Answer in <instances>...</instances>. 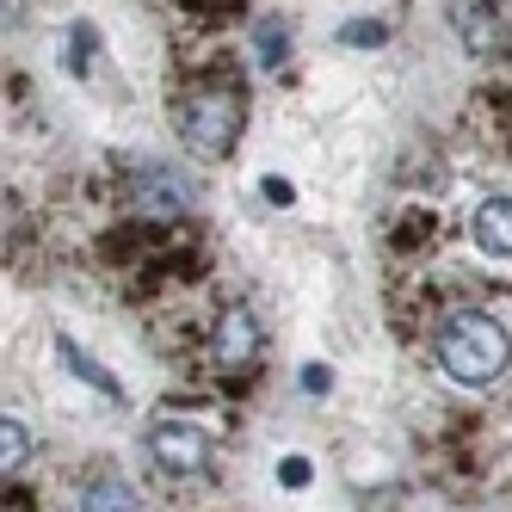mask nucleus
Listing matches in <instances>:
<instances>
[{"label": "nucleus", "mask_w": 512, "mask_h": 512, "mask_svg": "<svg viewBox=\"0 0 512 512\" xmlns=\"http://www.w3.org/2000/svg\"><path fill=\"white\" fill-rule=\"evenodd\" d=\"M438 371L463 389H488L494 377H506L512 364V334L494 321V315H451L438 327Z\"/></svg>", "instance_id": "f257e3e1"}, {"label": "nucleus", "mask_w": 512, "mask_h": 512, "mask_svg": "<svg viewBox=\"0 0 512 512\" xmlns=\"http://www.w3.org/2000/svg\"><path fill=\"white\" fill-rule=\"evenodd\" d=\"M241 124H247V105H241V93H229V87H204V93L186 99V112H179V136H186V149L204 155V161L235 155Z\"/></svg>", "instance_id": "f03ea898"}, {"label": "nucleus", "mask_w": 512, "mask_h": 512, "mask_svg": "<svg viewBox=\"0 0 512 512\" xmlns=\"http://www.w3.org/2000/svg\"><path fill=\"white\" fill-rule=\"evenodd\" d=\"M210 432L204 426H186V420H155L149 426V457L167 469V475H204L210 469Z\"/></svg>", "instance_id": "7ed1b4c3"}, {"label": "nucleus", "mask_w": 512, "mask_h": 512, "mask_svg": "<svg viewBox=\"0 0 512 512\" xmlns=\"http://www.w3.org/2000/svg\"><path fill=\"white\" fill-rule=\"evenodd\" d=\"M260 315H253L247 303H229L223 315H216V327H210V358L223 364V371H247L253 358H260Z\"/></svg>", "instance_id": "20e7f679"}, {"label": "nucleus", "mask_w": 512, "mask_h": 512, "mask_svg": "<svg viewBox=\"0 0 512 512\" xmlns=\"http://www.w3.org/2000/svg\"><path fill=\"white\" fill-rule=\"evenodd\" d=\"M457 38L469 44V56H506V44H512V31H506V19L488 7V0H475V7H463L457 13Z\"/></svg>", "instance_id": "39448f33"}, {"label": "nucleus", "mask_w": 512, "mask_h": 512, "mask_svg": "<svg viewBox=\"0 0 512 512\" xmlns=\"http://www.w3.org/2000/svg\"><path fill=\"white\" fill-rule=\"evenodd\" d=\"M130 204H136L142 216H179V210H186V186H179L173 173H161V167H136Z\"/></svg>", "instance_id": "423d86ee"}, {"label": "nucleus", "mask_w": 512, "mask_h": 512, "mask_svg": "<svg viewBox=\"0 0 512 512\" xmlns=\"http://www.w3.org/2000/svg\"><path fill=\"white\" fill-rule=\"evenodd\" d=\"M469 235H475L482 253H494V260H512V198H482L475 204Z\"/></svg>", "instance_id": "0eeeda50"}, {"label": "nucleus", "mask_w": 512, "mask_h": 512, "mask_svg": "<svg viewBox=\"0 0 512 512\" xmlns=\"http://www.w3.org/2000/svg\"><path fill=\"white\" fill-rule=\"evenodd\" d=\"M56 352H62V364H68V371H75L81 383H93V389H99L105 401H124V383H118L112 371H99V364H93V358H87V352H81L75 340H56Z\"/></svg>", "instance_id": "6e6552de"}, {"label": "nucleus", "mask_w": 512, "mask_h": 512, "mask_svg": "<svg viewBox=\"0 0 512 512\" xmlns=\"http://www.w3.org/2000/svg\"><path fill=\"white\" fill-rule=\"evenodd\" d=\"M31 457V432L19 426V420H7V426H0V463H7V469H19Z\"/></svg>", "instance_id": "1a4fd4ad"}, {"label": "nucleus", "mask_w": 512, "mask_h": 512, "mask_svg": "<svg viewBox=\"0 0 512 512\" xmlns=\"http://www.w3.org/2000/svg\"><path fill=\"white\" fill-rule=\"evenodd\" d=\"M81 506H93V512H99V506H136V488H130V482H93V488L81 494Z\"/></svg>", "instance_id": "9d476101"}, {"label": "nucleus", "mask_w": 512, "mask_h": 512, "mask_svg": "<svg viewBox=\"0 0 512 512\" xmlns=\"http://www.w3.org/2000/svg\"><path fill=\"white\" fill-rule=\"evenodd\" d=\"M278 482H284V488H297V482H309V463H297V457H290V463L278 469Z\"/></svg>", "instance_id": "9b49d317"}, {"label": "nucleus", "mask_w": 512, "mask_h": 512, "mask_svg": "<svg viewBox=\"0 0 512 512\" xmlns=\"http://www.w3.org/2000/svg\"><path fill=\"white\" fill-rule=\"evenodd\" d=\"M383 25H346V44H377Z\"/></svg>", "instance_id": "f8f14e48"}, {"label": "nucleus", "mask_w": 512, "mask_h": 512, "mask_svg": "<svg viewBox=\"0 0 512 512\" xmlns=\"http://www.w3.org/2000/svg\"><path fill=\"white\" fill-rule=\"evenodd\" d=\"M266 62H284V31L266 25Z\"/></svg>", "instance_id": "ddd939ff"}]
</instances>
